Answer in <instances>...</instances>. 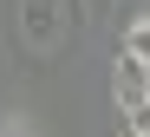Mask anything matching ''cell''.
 Listing matches in <instances>:
<instances>
[{"instance_id":"obj_1","label":"cell","mask_w":150,"mask_h":137,"mask_svg":"<svg viewBox=\"0 0 150 137\" xmlns=\"http://www.w3.org/2000/svg\"><path fill=\"white\" fill-rule=\"evenodd\" d=\"M144 92H150V65L131 59V52H117V65H111V104L131 118L137 104H144Z\"/></svg>"},{"instance_id":"obj_2","label":"cell","mask_w":150,"mask_h":137,"mask_svg":"<svg viewBox=\"0 0 150 137\" xmlns=\"http://www.w3.org/2000/svg\"><path fill=\"white\" fill-rule=\"evenodd\" d=\"M20 7H26V39L33 46H52L59 39V13H52L59 0H20Z\"/></svg>"},{"instance_id":"obj_3","label":"cell","mask_w":150,"mask_h":137,"mask_svg":"<svg viewBox=\"0 0 150 137\" xmlns=\"http://www.w3.org/2000/svg\"><path fill=\"white\" fill-rule=\"evenodd\" d=\"M124 52H131V59H144V65H150V13H137L131 26H124Z\"/></svg>"},{"instance_id":"obj_4","label":"cell","mask_w":150,"mask_h":137,"mask_svg":"<svg viewBox=\"0 0 150 137\" xmlns=\"http://www.w3.org/2000/svg\"><path fill=\"white\" fill-rule=\"evenodd\" d=\"M117 137H150V131H144L137 118H124V124H117Z\"/></svg>"},{"instance_id":"obj_5","label":"cell","mask_w":150,"mask_h":137,"mask_svg":"<svg viewBox=\"0 0 150 137\" xmlns=\"http://www.w3.org/2000/svg\"><path fill=\"white\" fill-rule=\"evenodd\" d=\"M131 118H137V124L150 131V92H144V104H137V111H131Z\"/></svg>"}]
</instances>
